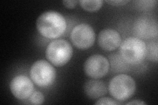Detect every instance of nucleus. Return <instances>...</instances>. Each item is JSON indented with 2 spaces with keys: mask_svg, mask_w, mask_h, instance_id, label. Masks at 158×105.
Wrapping results in <instances>:
<instances>
[{
  "mask_svg": "<svg viewBox=\"0 0 158 105\" xmlns=\"http://www.w3.org/2000/svg\"><path fill=\"white\" fill-rule=\"evenodd\" d=\"M36 28L44 37L57 39L65 32L67 21L61 13L55 11H48L39 16L36 21Z\"/></svg>",
  "mask_w": 158,
  "mask_h": 105,
  "instance_id": "f257e3e1",
  "label": "nucleus"
},
{
  "mask_svg": "<svg viewBox=\"0 0 158 105\" xmlns=\"http://www.w3.org/2000/svg\"><path fill=\"white\" fill-rule=\"evenodd\" d=\"M119 52L128 64H140L146 57V44L140 38H128L121 43Z\"/></svg>",
  "mask_w": 158,
  "mask_h": 105,
  "instance_id": "f03ea898",
  "label": "nucleus"
},
{
  "mask_svg": "<svg viewBox=\"0 0 158 105\" xmlns=\"http://www.w3.org/2000/svg\"><path fill=\"white\" fill-rule=\"evenodd\" d=\"M73 50L71 45L63 39H56L49 43L46 49V57L54 66L61 67L71 59Z\"/></svg>",
  "mask_w": 158,
  "mask_h": 105,
  "instance_id": "7ed1b4c3",
  "label": "nucleus"
},
{
  "mask_svg": "<svg viewBox=\"0 0 158 105\" xmlns=\"http://www.w3.org/2000/svg\"><path fill=\"white\" fill-rule=\"evenodd\" d=\"M136 82L131 76L118 74L113 77L108 86L111 95L118 101H125L136 91Z\"/></svg>",
  "mask_w": 158,
  "mask_h": 105,
  "instance_id": "20e7f679",
  "label": "nucleus"
},
{
  "mask_svg": "<svg viewBox=\"0 0 158 105\" xmlns=\"http://www.w3.org/2000/svg\"><path fill=\"white\" fill-rule=\"evenodd\" d=\"M30 77L38 86L45 87L52 85L56 78V71L52 65L45 60L34 63L30 70Z\"/></svg>",
  "mask_w": 158,
  "mask_h": 105,
  "instance_id": "39448f33",
  "label": "nucleus"
},
{
  "mask_svg": "<svg viewBox=\"0 0 158 105\" xmlns=\"http://www.w3.org/2000/svg\"><path fill=\"white\" fill-rule=\"evenodd\" d=\"M71 40L77 48L86 50L90 48L96 40V34L90 24L82 23L73 28L70 35Z\"/></svg>",
  "mask_w": 158,
  "mask_h": 105,
  "instance_id": "423d86ee",
  "label": "nucleus"
},
{
  "mask_svg": "<svg viewBox=\"0 0 158 105\" xmlns=\"http://www.w3.org/2000/svg\"><path fill=\"white\" fill-rule=\"evenodd\" d=\"M110 70L108 59L99 54L89 57L84 64V71L86 76L93 79H100L105 76Z\"/></svg>",
  "mask_w": 158,
  "mask_h": 105,
  "instance_id": "0eeeda50",
  "label": "nucleus"
},
{
  "mask_svg": "<svg viewBox=\"0 0 158 105\" xmlns=\"http://www.w3.org/2000/svg\"><path fill=\"white\" fill-rule=\"evenodd\" d=\"M32 80L24 75H18L10 83V90L15 97L20 100L27 99L34 92Z\"/></svg>",
  "mask_w": 158,
  "mask_h": 105,
  "instance_id": "6e6552de",
  "label": "nucleus"
},
{
  "mask_svg": "<svg viewBox=\"0 0 158 105\" xmlns=\"http://www.w3.org/2000/svg\"><path fill=\"white\" fill-rule=\"evenodd\" d=\"M133 30L135 35L143 39H152L157 36V22L156 20L150 17L138 18L134 24Z\"/></svg>",
  "mask_w": 158,
  "mask_h": 105,
  "instance_id": "1a4fd4ad",
  "label": "nucleus"
},
{
  "mask_svg": "<svg viewBox=\"0 0 158 105\" xmlns=\"http://www.w3.org/2000/svg\"><path fill=\"white\" fill-rule=\"evenodd\" d=\"M98 43L99 46L105 51H114L121 43V35L114 29H103L98 34Z\"/></svg>",
  "mask_w": 158,
  "mask_h": 105,
  "instance_id": "9d476101",
  "label": "nucleus"
},
{
  "mask_svg": "<svg viewBox=\"0 0 158 105\" xmlns=\"http://www.w3.org/2000/svg\"><path fill=\"white\" fill-rule=\"evenodd\" d=\"M86 95L91 99H96L103 97L107 92L106 83L100 79H90L84 86Z\"/></svg>",
  "mask_w": 158,
  "mask_h": 105,
  "instance_id": "9b49d317",
  "label": "nucleus"
},
{
  "mask_svg": "<svg viewBox=\"0 0 158 105\" xmlns=\"http://www.w3.org/2000/svg\"><path fill=\"white\" fill-rule=\"evenodd\" d=\"M83 9L88 12H95L100 9L103 3L102 0H82L79 2Z\"/></svg>",
  "mask_w": 158,
  "mask_h": 105,
  "instance_id": "f8f14e48",
  "label": "nucleus"
},
{
  "mask_svg": "<svg viewBox=\"0 0 158 105\" xmlns=\"http://www.w3.org/2000/svg\"><path fill=\"white\" fill-rule=\"evenodd\" d=\"M158 43L156 42H151L146 46V57L151 61L157 62Z\"/></svg>",
  "mask_w": 158,
  "mask_h": 105,
  "instance_id": "ddd939ff",
  "label": "nucleus"
},
{
  "mask_svg": "<svg viewBox=\"0 0 158 105\" xmlns=\"http://www.w3.org/2000/svg\"><path fill=\"white\" fill-rule=\"evenodd\" d=\"M157 3L155 0H140L135 1V6L137 9L140 11H147V10L154 8Z\"/></svg>",
  "mask_w": 158,
  "mask_h": 105,
  "instance_id": "4468645a",
  "label": "nucleus"
},
{
  "mask_svg": "<svg viewBox=\"0 0 158 105\" xmlns=\"http://www.w3.org/2000/svg\"><path fill=\"white\" fill-rule=\"evenodd\" d=\"M29 102L32 104H42L45 101L44 94L38 91H34L29 97Z\"/></svg>",
  "mask_w": 158,
  "mask_h": 105,
  "instance_id": "2eb2a0df",
  "label": "nucleus"
},
{
  "mask_svg": "<svg viewBox=\"0 0 158 105\" xmlns=\"http://www.w3.org/2000/svg\"><path fill=\"white\" fill-rule=\"evenodd\" d=\"M96 104H109V105H113V104H118V103L114 100L110 98V97H103L100 98L98 101L95 103Z\"/></svg>",
  "mask_w": 158,
  "mask_h": 105,
  "instance_id": "dca6fc26",
  "label": "nucleus"
},
{
  "mask_svg": "<svg viewBox=\"0 0 158 105\" xmlns=\"http://www.w3.org/2000/svg\"><path fill=\"white\" fill-rule=\"evenodd\" d=\"M129 0H113V1H106V3L113 6H122L129 3Z\"/></svg>",
  "mask_w": 158,
  "mask_h": 105,
  "instance_id": "f3484780",
  "label": "nucleus"
},
{
  "mask_svg": "<svg viewBox=\"0 0 158 105\" xmlns=\"http://www.w3.org/2000/svg\"><path fill=\"white\" fill-rule=\"evenodd\" d=\"M62 3L67 8L73 9L76 7L78 2L76 1V0H72V1H68L67 0V1H63Z\"/></svg>",
  "mask_w": 158,
  "mask_h": 105,
  "instance_id": "a211bd4d",
  "label": "nucleus"
},
{
  "mask_svg": "<svg viewBox=\"0 0 158 105\" xmlns=\"http://www.w3.org/2000/svg\"><path fill=\"white\" fill-rule=\"evenodd\" d=\"M126 104H127V105H128V104H137V105L144 104V105H146V103L144 101H140V100H133V101H132L127 103Z\"/></svg>",
  "mask_w": 158,
  "mask_h": 105,
  "instance_id": "6ab92c4d",
  "label": "nucleus"
}]
</instances>
